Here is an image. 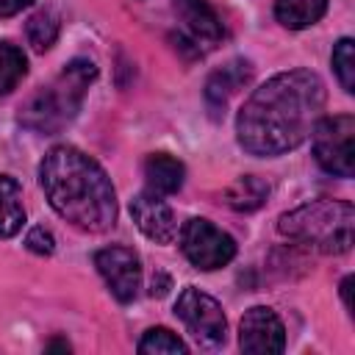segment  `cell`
<instances>
[{
    "instance_id": "20",
    "label": "cell",
    "mask_w": 355,
    "mask_h": 355,
    "mask_svg": "<svg viewBox=\"0 0 355 355\" xmlns=\"http://www.w3.org/2000/svg\"><path fill=\"white\" fill-rule=\"evenodd\" d=\"M333 69L341 89L352 94L355 92V42L352 39H341L333 47Z\"/></svg>"
},
{
    "instance_id": "1",
    "label": "cell",
    "mask_w": 355,
    "mask_h": 355,
    "mask_svg": "<svg viewBox=\"0 0 355 355\" xmlns=\"http://www.w3.org/2000/svg\"><path fill=\"white\" fill-rule=\"evenodd\" d=\"M327 92L316 72L288 69L258 86L236 116L239 144L250 155H283L300 147L324 116Z\"/></svg>"
},
{
    "instance_id": "21",
    "label": "cell",
    "mask_w": 355,
    "mask_h": 355,
    "mask_svg": "<svg viewBox=\"0 0 355 355\" xmlns=\"http://www.w3.org/2000/svg\"><path fill=\"white\" fill-rule=\"evenodd\" d=\"M25 244H28L31 252H39V255H50V252L55 250V239H53V233L44 230V227H33V230L28 233Z\"/></svg>"
},
{
    "instance_id": "3",
    "label": "cell",
    "mask_w": 355,
    "mask_h": 355,
    "mask_svg": "<svg viewBox=\"0 0 355 355\" xmlns=\"http://www.w3.org/2000/svg\"><path fill=\"white\" fill-rule=\"evenodd\" d=\"M97 78V67L89 58L69 61L58 78H53L47 86L33 92L28 103L19 111V122L36 133H55L61 130L80 108L86 89Z\"/></svg>"
},
{
    "instance_id": "16",
    "label": "cell",
    "mask_w": 355,
    "mask_h": 355,
    "mask_svg": "<svg viewBox=\"0 0 355 355\" xmlns=\"http://www.w3.org/2000/svg\"><path fill=\"white\" fill-rule=\"evenodd\" d=\"M327 11V0H277L275 17L283 28L302 31L313 22H319Z\"/></svg>"
},
{
    "instance_id": "13",
    "label": "cell",
    "mask_w": 355,
    "mask_h": 355,
    "mask_svg": "<svg viewBox=\"0 0 355 355\" xmlns=\"http://www.w3.org/2000/svg\"><path fill=\"white\" fill-rule=\"evenodd\" d=\"M183 164L175 158V155H166V153H153L147 155L144 161V180H147V191L158 194V197H166V194H175L180 186H183Z\"/></svg>"
},
{
    "instance_id": "14",
    "label": "cell",
    "mask_w": 355,
    "mask_h": 355,
    "mask_svg": "<svg viewBox=\"0 0 355 355\" xmlns=\"http://www.w3.org/2000/svg\"><path fill=\"white\" fill-rule=\"evenodd\" d=\"M266 197H269V183L258 175H241L225 189V202L239 214L258 211L266 202Z\"/></svg>"
},
{
    "instance_id": "24",
    "label": "cell",
    "mask_w": 355,
    "mask_h": 355,
    "mask_svg": "<svg viewBox=\"0 0 355 355\" xmlns=\"http://www.w3.org/2000/svg\"><path fill=\"white\" fill-rule=\"evenodd\" d=\"M47 349H67L69 352V344L67 341H53V344H47Z\"/></svg>"
},
{
    "instance_id": "7",
    "label": "cell",
    "mask_w": 355,
    "mask_h": 355,
    "mask_svg": "<svg viewBox=\"0 0 355 355\" xmlns=\"http://www.w3.org/2000/svg\"><path fill=\"white\" fill-rule=\"evenodd\" d=\"M180 250L191 266L211 272V269H219V266L233 261L236 241L225 230H219L214 222L194 216L180 230Z\"/></svg>"
},
{
    "instance_id": "8",
    "label": "cell",
    "mask_w": 355,
    "mask_h": 355,
    "mask_svg": "<svg viewBox=\"0 0 355 355\" xmlns=\"http://www.w3.org/2000/svg\"><path fill=\"white\" fill-rule=\"evenodd\" d=\"M94 266L103 275L105 286L119 302H130L139 294L141 286V263L139 255L130 247H103L94 252Z\"/></svg>"
},
{
    "instance_id": "6",
    "label": "cell",
    "mask_w": 355,
    "mask_h": 355,
    "mask_svg": "<svg viewBox=\"0 0 355 355\" xmlns=\"http://www.w3.org/2000/svg\"><path fill=\"white\" fill-rule=\"evenodd\" d=\"M175 316L186 324V330L202 349H219L227 341V319L222 313V305L194 286H186L180 291Z\"/></svg>"
},
{
    "instance_id": "18",
    "label": "cell",
    "mask_w": 355,
    "mask_h": 355,
    "mask_svg": "<svg viewBox=\"0 0 355 355\" xmlns=\"http://www.w3.org/2000/svg\"><path fill=\"white\" fill-rule=\"evenodd\" d=\"M25 36L31 42V47L36 53H44L55 44L58 39V19L50 11H36L28 22H25Z\"/></svg>"
},
{
    "instance_id": "12",
    "label": "cell",
    "mask_w": 355,
    "mask_h": 355,
    "mask_svg": "<svg viewBox=\"0 0 355 355\" xmlns=\"http://www.w3.org/2000/svg\"><path fill=\"white\" fill-rule=\"evenodd\" d=\"M250 78H252V64L250 61H241V58H233V61H227L222 69H216L211 78H208V83H205V100H208V108L216 114V111H222L225 105H227V100L239 92V89H244L247 83H250Z\"/></svg>"
},
{
    "instance_id": "2",
    "label": "cell",
    "mask_w": 355,
    "mask_h": 355,
    "mask_svg": "<svg viewBox=\"0 0 355 355\" xmlns=\"http://www.w3.org/2000/svg\"><path fill=\"white\" fill-rule=\"evenodd\" d=\"M39 183L53 211L86 233L116 225V194L105 169L78 147L58 144L39 164Z\"/></svg>"
},
{
    "instance_id": "19",
    "label": "cell",
    "mask_w": 355,
    "mask_h": 355,
    "mask_svg": "<svg viewBox=\"0 0 355 355\" xmlns=\"http://www.w3.org/2000/svg\"><path fill=\"white\" fill-rule=\"evenodd\" d=\"M139 352H144V355H183L186 344H183V338H178L166 327H150L139 341Z\"/></svg>"
},
{
    "instance_id": "15",
    "label": "cell",
    "mask_w": 355,
    "mask_h": 355,
    "mask_svg": "<svg viewBox=\"0 0 355 355\" xmlns=\"http://www.w3.org/2000/svg\"><path fill=\"white\" fill-rule=\"evenodd\" d=\"M25 222L22 208V189L14 178L0 175V239H11L19 233Z\"/></svg>"
},
{
    "instance_id": "5",
    "label": "cell",
    "mask_w": 355,
    "mask_h": 355,
    "mask_svg": "<svg viewBox=\"0 0 355 355\" xmlns=\"http://www.w3.org/2000/svg\"><path fill=\"white\" fill-rule=\"evenodd\" d=\"M313 155L319 166L338 178H352L355 172V119L352 114L322 116L313 130Z\"/></svg>"
},
{
    "instance_id": "22",
    "label": "cell",
    "mask_w": 355,
    "mask_h": 355,
    "mask_svg": "<svg viewBox=\"0 0 355 355\" xmlns=\"http://www.w3.org/2000/svg\"><path fill=\"white\" fill-rule=\"evenodd\" d=\"M33 0H0V19L3 17H14V14H19L25 6H31Z\"/></svg>"
},
{
    "instance_id": "4",
    "label": "cell",
    "mask_w": 355,
    "mask_h": 355,
    "mask_svg": "<svg viewBox=\"0 0 355 355\" xmlns=\"http://www.w3.org/2000/svg\"><path fill=\"white\" fill-rule=\"evenodd\" d=\"M355 208L344 200H313L280 216L277 230L294 241L311 244L322 252H347L352 247Z\"/></svg>"
},
{
    "instance_id": "9",
    "label": "cell",
    "mask_w": 355,
    "mask_h": 355,
    "mask_svg": "<svg viewBox=\"0 0 355 355\" xmlns=\"http://www.w3.org/2000/svg\"><path fill=\"white\" fill-rule=\"evenodd\" d=\"M239 347L252 355H269L283 352L286 347V327L280 316L266 305H252L244 311L239 322Z\"/></svg>"
},
{
    "instance_id": "11",
    "label": "cell",
    "mask_w": 355,
    "mask_h": 355,
    "mask_svg": "<svg viewBox=\"0 0 355 355\" xmlns=\"http://www.w3.org/2000/svg\"><path fill=\"white\" fill-rule=\"evenodd\" d=\"M175 14L183 25V33L197 47V53L211 50L222 39V22L205 0H175Z\"/></svg>"
},
{
    "instance_id": "10",
    "label": "cell",
    "mask_w": 355,
    "mask_h": 355,
    "mask_svg": "<svg viewBox=\"0 0 355 355\" xmlns=\"http://www.w3.org/2000/svg\"><path fill=\"white\" fill-rule=\"evenodd\" d=\"M130 216L136 222V227L158 244H172L178 236V222L172 208L153 191H141L130 200Z\"/></svg>"
},
{
    "instance_id": "23",
    "label": "cell",
    "mask_w": 355,
    "mask_h": 355,
    "mask_svg": "<svg viewBox=\"0 0 355 355\" xmlns=\"http://www.w3.org/2000/svg\"><path fill=\"white\" fill-rule=\"evenodd\" d=\"M349 286H352V277H344V280H341V297H344V305H347V311L352 308V302H349Z\"/></svg>"
},
{
    "instance_id": "17",
    "label": "cell",
    "mask_w": 355,
    "mask_h": 355,
    "mask_svg": "<svg viewBox=\"0 0 355 355\" xmlns=\"http://www.w3.org/2000/svg\"><path fill=\"white\" fill-rule=\"evenodd\" d=\"M25 72H28V61L22 50L11 42H0V94H8L11 89H17Z\"/></svg>"
}]
</instances>
